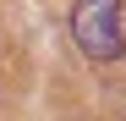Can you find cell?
<instances>
[{"label":"cell","instance_id":"obj_2","mask_svg":"<svg viewBox=\"0 0 126 121\" xmlns=\"http://www.w3.org/2000/svg\"><path fill=\"white\" fill-rule=\"evenodd\" d=\"M115 99H121V94H115ZM121 110H126V99H121Z\"/></svg>","mask_w":126,"mask_h":121},{"label":"cell","instance_id":"obj_1","mask_svg":"<svg viewBox=\"0 0 126 121\" xmlns=\"http://www.w3.org/2000/svg\"><path fill=\"white\" fill-rule=\"evenodd\" d=\"M71 39L77 50L110 66L126 55V28H121V0H71Z\"/></svg>","mask_w":126,"mask_h":121}]
</instances>
